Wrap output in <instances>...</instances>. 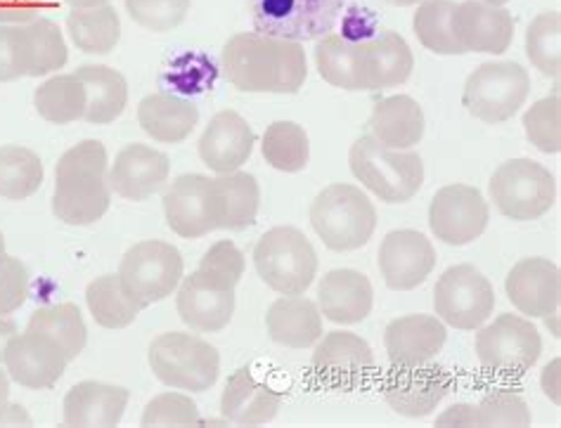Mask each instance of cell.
Returning <instances> with one entry per match:
<instances>
[{"label":"cell","mask_w":561,"mask_h":428,"mask_svg":"<svg viewBox=\"0 0 561 428\" xmlns=\"http://www.w3.org/2000/svg\"><path fill=\"white\" fill-rule=\"evenodd\" d=\"M254 265L273 291L283 297H301L316 279L318 254L299 228L279 225L256 242Z\"/></svg>","instance_id":"5"},{"label":"cell","mask_w":561,"mask_h":428,"mask_svg":"<svg viewBox=\"0 0 561 428\" xmlns=\"http://www.w3.org/2000/svg\"><path fill=\"white\" fill-rule=\"evenodd\" d=\"M85 303L100 327L124 329L136 322L140 305L130 297L119 275H102L85 289Z\"/></svg>","instance_id":"36"},{"label":"cell","mask_w":561,"mask_h":428,"mask_svg":"<svg viewBox=\"0 0 561 428\" xmlns=\"http://www.w3.org/2000/svg\"><path fill=\"white\" fill-rule=\"evenodd\" d=\"M360 91H383L403 85L415 69V57L403 36L379 28L370 38L356 41Z\"/></svg>","instance_id":"19"},{"label":"cell","mask_w":561,"mask_h":428,"mask_svg":"<svg viewBox=\"0 0 561 428\" xmlns=\"http://www.w3.org/2000/svg\"><path fill=\"white\" fill-rule=\"evenodd\" d=\"M367 130L391 150H410L424 136V112L410 95L383 97L375 105Z\"/></svg>","instance_id":"31"},{"label":"cell","mask_w":561,"mask_h":428,"mask_svg":"<svg viewBox=\"0 0 561 428\" xmlns=\"http://www.w3.org/2000/svg\"><path fill=\"white\" fill-rule=\"evenodd\" d=\"M436 268V248L420 230H393L379 246V270L393 291H412Z\"/></svg>","instance_id":"16"},{"label":"cell","mask_w":561,"mask_h":428,"mask_svg":"<svg viewBox=\"0 0 561 428\" xmlns=\"http://www.w3.org/2000/svg\"><path fill=\"white\" fill-rule=\"evenodd\" d=\"M348 0H249L259 34L287 41H316L336 26Z\"/></svg>","instance_id":"8"},{"label":"cell","mask_w":561,"mask_h":428,"mask_svg":"<svg viewBox=\"0 0 561 428\" xmlns=\"http://www.w3.org/2000/svg\"><path fill=\"white\" fill-rule=\"evenodd\" d=\"M491 199L495 209L512 220H536L557 201L554 175L538 161H505L491 178Z\"/></svg>","instance_id":"7"},{"label":"cell","mask_w":561,"mask_h":428,"mask_svg":"<svg viewBox=\"0 0 561 428\" xmlns=\"http://www.w3.org/2000/svg\"><path fill=\"white\" fill-rule=\"evenodd\" d=\"M133 22L150 32H171L190 12V0H124Z\"/></svg>","instance_id":"47"},{"label":"cell","mask_w":561,"mask_h":428,"mask_svg":"<svg viewBox=\"0 0 561 428\" xmlns=\"http://www.w3.org/2000/svg\"><path fill=\"white\" fill-rule=\"evenodd\" d=\"M524 128L528 142L545 154L561 152V97L559 93L538 100L524 114Z\"/></svg>","instance_id":"44"},{"label":"cell","mask_w":561,"mask_h":428,"mask_svg":"<svg viewBox=\"0 0 561 428\" xmlns=\"http://www.w3.org/2000/svg\"><path fill=\"white\" fill-rule=\"evenodd\" d=\"M491 209L477 187L446 185L430 206V228L436 240L450 246H465L479 240L489 228Z\"/></svg>","instance_id":"13"},{"label":"cell","mask_w":561,"mask_h":428,"mask_svg":"<svg viewBox=\"0 0 561 428\" xmlns=\"http://www.w3.org/2000/svg\"><path fill=\"white\" fill-rule=\"evenodd\" d=\"M434 308L443 324L474 332L493 315L495 291L489 277L481 275L474 265L460 263L438 277L434 287Z\"/></svg>","instance_id":"10"},{"label":"cell","mask_w":561,"mask_h":428,"mask_svg":"<svg viewBox=\"0 0 561 428\" xmlns=\"http://www.w3.org/2000/svg\"><path fill=\"white\" fill-rule=\"evenodd\" d=\"M22 79L18 53H14V26L0 24V83Z\"/></svg>","instance_id":"51"},{"label":"cell","mask_w":561,"mask_h":428,"mask_svg":"<svg viewBox=\"0 0 561 428\" xmlns=\"http://www.w3.org/2000/svg\"><path fill=\"white\" fill-rule=\"evenodd\" d=\"M318 301L322 315L330 322L358 324L370 315L375 291L367 275L351 268H339L322 277Z\"/></svg>","instance_id":"28"},{"label":"cell","mask_w":561,"mask_h":428,"mask_svg":"<svg viewBox=\"0 0 561 428\" xmlns=\"http://www.w3.org/2000/svg\"><path fill=\"white\" fill-rule=\"evenodd\" d=\"M483 3H489V5H497V8H502V5H507L510 0H483Z\"/></svg>","instance_id":"58"},{"label":"cell","mask_w":561,"mask_h":428,"mask_svg":"<svg viewBox=\"0 0 561 428\" xmlns=\"http://www.w3.org/2000/svg\"><path fill=\"white\" fill-rule=\"evenodd\" d=\"M14 53L22 77H48L69 60L60 26L46 18L14 26Z\"/></svg>","instance_id":"29"},{"label":"cell","mask_w":561,"mask_h":428,"mask_svg":"<svg viewBox=\"0 0 561 428\" xmlns=\"http://www.w3.org/2000/svg\"><path fill=\"white\" fill-rule=\"evenodd\" d=\"M5 254V238H3V232H0V256Z\"/></svg>","instance_id":"59"},{"label":"cell","mask_w":561,"mask_h":428,"mask_svg":"<svg viewBox=\"0 0 561 428\" xmlns=\"http://www.w3.org/2000/svg\"><path fill=\"white\" fill-rule=\"evenodd\" d=\"M67 32L81 53L110 55L119 46L122 20L110 3L98 8H73L67 18Z\"/></svg>","instance_id":"35"},{"label":"cell","mask_w":561,"mask_h":428,"mask_svg":"<svg viewBox=\"0 0 561 428\" xmlns=\"http://www.w3.org/2000/svg\"><path fill=\"white\" fill-rule=\"evenodd\" d=\"M140 424L145 428H185L199 424V409L183 393H161L147 403Z\"/></svg>","instance_id":"46"},{"label":"cell","mask_w":561,"mask_h":428,"mask_svg":"<svg viewBox=\"0 0 561 428\" xmlns=\"http://www.w3.org/2000/svg\"><path fill=\"white\" fill-rule=\"evenodd\" d=\"M18 334H20L18 324H14L12 320H8V317L0 315V362L5 360V348H8V344H10L12 338L18 336Z\"/></svg>","instance_id":"54"},{"label":"cell","mask_w":561,"mask_h":428,"mask_svg":"<svg viewBox=\"0 0 561 428\" xmlns=\"http://www.w3.org/2000/svg\"><path fill=\"white\" fill-rule=\"evenodd\" d=\"M453 0H422L412 28H415V36L426 50L436 55H465L453 34Z\"/></svg>","instance_id":"42"},{"label":"cell","mask_w":561,"mask_h":428,"mask_svg":"<svg viewBox=\"0 0 561 428\" xmlns=\"http://www.w3.org/2000/svg\"><path fill=\"white\" fill-rule=\"evenodd\" d=\"M130 393L124 386L102 381H81L65 397V426L114 428L119 426Z\"/></svg>","instance_id":"27"},{"label":"cell","mask_w":561,"mask_h":428,"mask_svg":"<svg viewBox=\"0 0 561 428\" xmlns=\"http://www.w3.org/2000/svg\"><path fill=\"white\" fill-rule=\"evenodd\" d=\"M507 299L528 317H550L561 301V273L548 258H524L505 279Z\"/></svg>","instance_id":"23"},{"label":"cell","mask_w":561,"mask_h":428,"mask_svg":"<svg viewBox=\"0 0 561 428\" xmlns=\"http://www.w3.org/2000/svg\"><path fill=\"white\" fill-rule=\"evenodd\" d=\"M214 204L218 230L251 228L259 216L261 187L251 173H220L214 178Z\"/></svg>","instance_id":"32"},{"label":"cell","mask_w":561,"mask_h":428,"mask_svg":"<svg viewBox=\"0 0 561 428\" xmlns=\"http://www.w3.org/2000/svg\"><path fill=\"white\" fill-rule=\"evenodd\" d=\"M311 157V142L306 130L294 122H275L263 136V159L275 171L299 173Z\"/></svg>","instance_id":"40"},{"label":"cell","mask_w":561,"mask_h":428,"mask_svg":"<svg viewBox=\"0 0 561 428\" xmlns=\"http://www.w3.org/2000/svg\"><path fill=\"white\" fill-rule=\"evenodd\" d=\"M48 0H0V24H28L48 12Z\"/></svg>","instance_id":"50"},{"label":"cell","mask_w":561,"mask_h":428,"mask_svg":"<svg viewBox=\"0 0 561 428\" xmlns=\"http://www.w3.org/2000/svg\"><path fill=\"white\" fill-rule=\"evenodd\" d=\"M256 132L238 112H218L199 138V159L214 173L240 171L254 152Z\"/></svg>","instance_id":"24"},{"label":"cell","mask_w":561,"mask_h":428,"mask_svg":"<svg viewBox=\"0 0 561 428\" xmlns=\"http://www.w3.org/2000/svg\"><path fill=\"white\" fill-rule=\"evenodd\" d=\"M28 297V270L26 265L3 254L0 256V315L8 317L20 310Z\"/></svg>","instance_id":"49"},{"label":"cell","mask_w":561,"mask_h":428,"mask_svg":"<svg viewBox=\"0 0 561 428\" xmlns=\"http://www.w3.org/2000/svg\"><path fill=\"white\" fill-rule=\"evenodd\" d=\"M3 362L10 379L32 391L53 389L69 365L65 350L50 336L34 329H26L12 338L5 348Z\"/></svg>","instance_id":"18"},{"label":"cell","mask_w":561,"mask_h":428,"mask_svg":"<svg viewBox=\"0 0 561 428\" xmlns=\"http://www.w3.org/2000/svg\"><path fill=\"white\" fill-rule=\"evenodd\" d=\"M43 185V164L36 152L20 144L0 147V197L22 201Z\"/></svg>","instance_id":"39"},{"label":"cell","mask_w":561,"mask_h":428,"mask_svg":"<svg viewBox=\"0 0 561 428\" xmlns=\"http://www.w3.org/2000/svg\"><path fill=\"white\" fill-rule=\"evenodd\" d=\"M542 338L536 324L505 313L479 327L477 356L481 365L500 377H522L540 360Z\"/></svg>","instance_id":"11"},{"label":"cell","mask_w":561,"mask_h":428,"mask_svg":"<svg viewBox=\"0 0 561 428\" xmlns=\"http://www.w3.org/2000/svg\"><path fill=\"white\" fill-rule=\"evenodd\" d=\"M348 169L353 178L387 204H405L424 185V161L417 152L391 150L373 136L353 142Z\"/></svg>","instance_id":"3"},{"label":"cell","mask_w":561,"mask_h":428,"mask_svg":"<svg viewBox=\"0 0 561 428\" xmlns=\"http://www.w3.org/2000/svg\"><path fill=\"white\" fill-rule=\"evenodd\" d=\"M375 372L373 348L351 332H330L316 344L313 374L332 391H353Z\"/></svg>","instance_id":"15"},{"label":"cell","mask_w":561,"mask_h":428,"mask_svg":"<svg viewBox=\"0 0 561 428\" xmlns=\"http://www.w3.org/2000/svg\"><path fill=\"white\" fill-rule=\"evenodd\" d=\"M479 421L483 428H526L534 424L530 407L524 397L514 391H491L477 405Z\"/></svg>","instance_id":"45"},{"label":"cell","mask_w":561,"mask_h":428,"mask_svg":"<svg viewBox=\"0 0 561 428\" xmlns=\"http://www.w3.org/2000/svg\"><path fill=\"white\" fill-rule=\"evenodd\" d=\"M389 5H396V8H410V5H417L422 3V0H387Z\"/></svg>","instance_id":"57"},{"label":"cell","mask_w":561,"mask_h":428,"mask_svg":"<svg viewBox=\"0 0 561 428\" xmlns=\"http://www.w3.org/2000/svg\"><path fill=\"white\" fill-rule=\"evenodd\" d=\"M150 367L154 377L173 389L190 393L209 391L218 381L220 356L204 338L187 332L157 336L150 346Z\"/></svg>","instance_id":"6"},{"label":"cell","mask_w":561,"mask_h":428,"mask_svg":"<svg viewBox=\"0 0 561 428\" xmlns=\"http://www.w3.org/2000/svg\"><path fill=\"white\" fill-rule=\"evenodd\" d=\"M85 88L77 73L50 77L34 93V107L50 124H71L83 119L85 114Z\"/></svg>","instance_id":"37"},{"label":"cell","mask_w":561,"mask_h":428,"mask_svg":"<svg viewBox=\"0 0 561 428\" xmlns=\"http://www.w3.org/2000/svg\"><path fill=\"white\" fill-rule=\"evenodd\" d=\"M559 358H554L548 367L542 369V391L552 397V403L559 405Z\"/></svg>","instance_id":"53"},{"label":"cell","mask_w":561,"mask_h":428,"mask_svg":"<svg viewBox=\"0 0 561 428\" xmlns=\"http://www.w3.org/2000/svg\"><path fill=\"white\" fill-rule=\"evenodd\" d=\"M26 329H34L50 336L53 342L65 350L67 360L71 362L85 348L88 329L79 305L60 303V305H43L28 320Z\"/></svg>","instance_id":"38"},{"label":"cell","mask_w":561,"mask_h":428,"mask_svg":"<svg viewBox=\"0 0 561 428\" xmlns=\"http://www.w3.org/2000/svg\"><path fill=\"white\" fill-rule=\"evenodd\" d=\"M77 77L85 88V114L88 124H112L119 119L128 102V83L119 71L105 65L79 67Z\"/></svg>","instance_id":"34"},{"label":"cell","mask_w":561,"mask_h":428,"mask_svg":"<svg viewBox=\"0 0 561 428\" xmlns=\"http://www.w3.org/2000/svg\"><path fill=\"white\" fill-rule=\"evenodd\" d=\"M526 53L534 67L545 77L557 79L561 71V14L542 12L526 32Z\"/></svg>","instance_id":"43"},{"label":"cell","mask_w":561,"mask_h":428,"mask_svg":"<svg viewBox=\"0 0 561 428\" xmlns=\"http://www.w3.org/2000/svg\"><path fill=\"white\" fill-rule=\"evenodd\" d=\"M8 405H10V377L0 369V417L5 415Z\"/></svg>","instance_id":"55"},{"label":"cell","mask_w":561,"mask_h":428,"mask_svg":"<svg viewBox=\"0 0 561 428\" xmlns=\"http://www.w3.org/2000/svg\"><path fill=\"white\" fill-rule=\"evenodd\" d=\"M434 426L446 428V426H481L479 421V409L474 405H453L434 421Z\"/></svg>","instance_id":"52"},{"label":"cell","mask_w":561,"mask_h":428,"mask_svg":"<svg viewBox=\"0 0 561 428\" xmlns=\"http://www.w3.org/2000/svg\"><path fill=\"white\" fill-rule=\"evenodd\" d=\"M112 204L107 150L100 140H83L62 154L55 169L53 213L67 225H93Z\"/></svg>","instance_id":"2"},{"label":"cell","mask_w":561,"mask_h":428,"mask_svg":"<svg viewBox=\"0 0 561 428\" xmlns=\"http://www.w3.org/2000/svg\"><path fill=\"white\" fill-rule=\"evenodd\" d=\"M311 225L322 244L336 254L363 248L377 228V209L363 189L336 183L311 204Z\"/></svg>","instance_id":"4"},{"label":"cell","mask_w":561,"mask_h":428,"mask_svg":"<svg viewBox=\"0 0 561 428\" xmlns=\"http://www.w3.org/2000/svg\"><path fill=\"white\" fill-rule=\"evenodd\" d=\"M279 407H283V395L259 381L249 367H240L220 395V415L234 426L254 428L268 424L277 417Z\"/></svg>","instance_id":"26"},{"label":"cell","mask_w":561,"mask_h":428,"mask_svg":"<svg viewBox=\"0 0 561 428\" xmlns=\"http://www.w3.org/2000/svg\"><path fill=\"white\" fill-rule=\"evenodd\" d=\"M316 65L320 77L330 85L344 88V91H360L356 41L334 34L322 36L316 46Z\"/></svg>","instance_id":"41"},{"label":"cell","mask_w":561,"mask_h":428,"mask_svg":"<svg viewBox=\"0 0 561 428\" xmlns=\"http://www.w3.org/2000/svg\"><path fill=\"white\" fill-rule=\"evenodd\" d=\"M179 315L195 332L226 329L234 315V287L202 273L199 268L179 285Z\"/></svg>","instance_id":"20"},{"label":"cell","mask_w":561,"mask_h":428,"mask_svg":"<svg viewBox=\"0 0 561 428\" xmlns=\"http://www.w3.org/2000/svg\"><path fill=\"white\" fill-rule=\"evenodd\" d=\"M268 336L277 346L285 348H311L322 338L320 308L301 297L277 299L265 315Z\"/></svg>","instance_id":"30"},{"label":"cell","mask_w":561,"mask_h":428,"mask_svg":"<svg viewBox=\"0 0 561 428\" xmlns=\"http://www.w3.org/2000/svg\"><path fill=\"white\" fill-rule=\"evenodd\" d=\"M448 342L446 324L434 315H405L389 322L383 346L393 367H415L432 362Z\"/></svg>","instance_id":"25"},{"label":"cell","mask_w":561,"mask_h":428,"mask_svg":"<svg viewBox=\"0 0 561 428\" xmlns=\"http://www.w3.org/2000/svg\"><path fill=\"white\" fill-rule=\"evenodd\" d=\"M71 8H98V5H107L110 0H65Z\"/></svg>","instance_id":"56"},{"label":"cell","mask_w":561,"mask_h":428,"mask_svg":"<svg viewBox=\"0 0 561 428\" xmlns=\"http://www.w3.org/2000/svg\"><path fill=\"white\" fill-rule=\"evenodd\" d=\"M530 77L519 62H485L465 83V109L485 124H502L524 107Z\"/></svg>","instance_id":"9"},{"label":"cell","mask_w":561,"mask_h":428,"mask_svg":"<svg viewBox=\"0 0 561 428\" xmlns=\"http://www.w3.org/2000/svg\"><path fill=\"white\" fill-rule=\"evenodd\" d=\"M453 391V377L448 369L424 362L415 367H396L383 379L381 393L393 412L408 419L430 417L443 397Z\"/></svg>","instance_id":"14"},{"label":"cell","mask_w":561,"mask_h":428,"mask_svg":"<svg viewBox=\"0 0 561 428\" xmlns=\"http://www.w3.org/2000/svg\"><path fill=\"white\" fill-rule=\"evenodd\" d=\"M244 254L240 246H234L232 242L224 240V242H216L199 261V270L206 273L209 277L218 279V282H224L228 287H238L240 279L244 275Z\"/></svg>","instance_id":"48"},{"label":"cell","mask_w":561,"mask_h":428,"mask_svg":"<svg viewBox=\"0 0 561 428\" xmlns=\"http://www.w3.org/2000/svg\"><path fill=\"white\" fill-rule=\"evenodd\" d=\"M171 173L169 154L152 150L150 144H126L110 171V187L114 195L128 201H145L164 189Z\"/></svg>","instance_id":"22"},{"label":"cell","mask_w":561,"mask_h":428,"mask_svg":"<svg viewBox=\"0 0 561 428\" xmlns=\"http://www.w3.org/2000/svg\"><path fill=\"white\" fill-rule=\"evenodd\" d=\"M181 251L159 240L140 242L126 251L119 265V279L140 308L171 297L183 279Z\"/></svg>","instance_id":"12"},{"label":"cell","mask_w":561,"mask_h":428,"mask_svg":"<svg viewBox=\"0 0 561 428\" xmlns=\"http://www.w3.org/2000/svg\"><path fill=\"white\" fill-rule=\"evenodd\" d=\"M224 77L242 93H299L308 79L306 50L299 41L259 32L232 36L220 57Z\"/></svg>","instance_id":"1"},{"label":"cell","mask_w":561,"mask_h":428,"mask_svg":"<svg viewBox=\"0 0 561 428\" xmlns=\"http://www.w3.org/2000/svg\"><path fill=\"white\" fill-rule=\"evenodd\" d=\"M453 34L465 53L502 55L514 41V18L505 8L483 0H465L455 5Z\"/></svg>","instance_id":"21"},{"label":"cell","mask_w":561,"mask_h":428,"mask_svg":"<svg viewBox=\"0 0 561 428\" xmlns=\"http://www.w3.org/2000/svg\"><path fill=\"white\" fill-rule=\"evenodd\" d=\"M164 216L169 228L185 240H197L218 230L214 178L199 173L179 175L164 192Z\"/></svg>","instance_id":"17"},{"label":"cell","mask_w":561,"mask_h":428,"mask_svg":"<svg viewBox=\"0 0 561 428\" xmlns=\"http://www.w3.org/2000/svg\"><path fill=\"white\" fill-rule=\"evenodd\" d=\"M138 122L147 136L159 142H183L199 122V109L179 95L154 93L142 97Z\"/></svg>","instance_id":"33"}]
</instances>
